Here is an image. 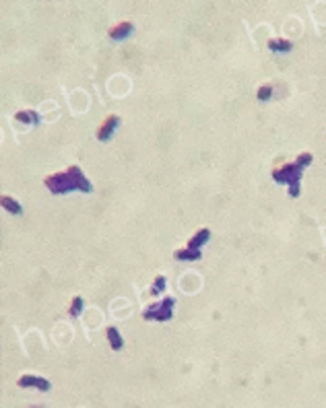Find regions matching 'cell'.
Returning <instances> with one entry per match:
<instances>
[{"label":"cell","mask_w":326,"mask_h":408,"mask_svg":"<svg viewBox=\"0 0 326 408\" xmlns=\"http://www.w3.org/2000/svg\"><path fill=\"white\" fill-rule=\"evenodd\" d=\"M43 186H46L54 196H62V194H69V192H83V194H91L93 192V186L91 181L85 177L83 169L77 167V165H71L67 171H58V173H52L43 179Z\"/></svg>","instance_id":"1"},{"label":"cell","mask_w":326,"mask_h":408,"mask_svg":"<svg viewBox=\"0 0 326 408\" xmlns=\"http://www.w3.org/2000/svg\"><path fill=\"white\" fill-rule=\"evenodd\" d=\"M314 161V155L312 153H299L297 159L293 163H285L281 165L279 169H275L271 173L275 184H287L289 186V196L297 198L299 196V181H301V173L308 165H312Z\"/></svg>","instance_id":"2"},{"label":"cell","mask_w":326,"mask_h":408,"mask_svg":"<svg viewBox=\"0 0 326 408\" xmlns=\"http://www.w3.org/2000/svg\"><path fill=\"white\" fill-rule=\"evenodd\" d=\"M173 307H176V299L173 297H163L157 303H151L147 309H143V320H153V322H169L173 317Z\"/></svg>","instance_id":"3"},{"label":"cell","mask_w":326,"mask_h":408,"mask_svg":"<svg viewBox=\"0 0 326 408\" xmlns=\"http://www.w3.org/2000/svg\"><path fill=\"white\" fill-rule=\"evenodd\" d=\"M17 385L19 388H37L39 392H50L52 390V383L48 379L39 377V375H21Z\"/></svg>","instance_id":"4"},{"label":"cell","mask_w":326,"mask_h":408,"mask_svg":"<svg viewBox=\"0 0 326 408\" xmlns=\"http://www.w3.org/2000/svg\"><path fill=\"white\" fill-rule=\"evenodd\" d=\"M120 124H122L120 116H107V118L103 120V124L99 126V130H97V139H99L101 143L110 141V139H112V134L120 128Z\"/></svg>","instance_id":"5"},{"label":"cell","mask_w":326,"mask_h":408,"mask_svg":"<svg viewBox=\"0 0 326 408\" xmlns=\"http://www.w3.org/2000/svg\"><path fill=\"white\" fill-rule=\"evenodd\" d=\"M133 31H135L133 23H130V21H122V23H118L116 27L110 29V37H112L114 41H122V39H126Z\"/></svg>","instance_id":"6"},{"label":"cell","mask_w":326,"mask_h":408,"mask_svg":"<svg viewBox=\"0 0 326 408\" xmlns=\"http://www.w3.org/2000/svg\"><path fill=\"white\" fill-rule=\"evenodd\" d=\"M15 122L27 124V126H37L41 122V118H39V113L33 111V109H21V111L15 113Z\"/></svg>","instance_id":"7"},{"label":"cell","mask_w":326,"mask_h":408,"mask_svg":"<svg viewBox=\"0 0 326 408\" xmlns=\"http://www.w3.org/2000/svg\"><path fill=\"white\" fill-rule=\"evenodd\" d=\"M173 258L180 260V262H197L203 258V254H201V249L186 247V249H176V252H173Z\"/></svg>","instance_id":"8"},{"label":"cell","mask_w":326,"mask_h":408,"mask_svg":"<svg viewBox=\"0 0 326 408\" xmlns=\"http://www.w3.org/2000/svg\"><path fill=\"white\" fill-rule=\"evenodd\" d=\"M209 239H211V231H209V229H201L197 235H192V237L188 239V247H190V249H201Z\"/></svg>","instance_id":"9"},{"label":"cell","mask_w":326,"mask_h":408,"mask_svg":"<svg viewBox=\"0 0 326 408\" xmlns=\"http://www.w3.org/2000/svg\"><path fill=\"white\" fill-rule=\"evenodd\" d=\"M105 336H107V340H110V347H112L114 351H120V349L124 347V338H122V334L118 332V328L110 326V328L105 330Z\"/></svg>","instance_id":"10"},{"label":"cell","mask_w":326,"mask_h":408,"mask_svg":"<svg viewBox=\"0 0 326 408\" xmlns=\"http://www.w3.org/2000/svg\"><path fill=\"white\" fill-rule=\"evenodd\" d=\"M269 50H273V52H281V54H287V52H291V48H293V43L289 41V39H269Z\"/></svg>","instance_id":"11"},{"label":"cell","mask_w":326,"mask_h":408,"mask_svg":"<svg viewBox=\"0 0 326 408\" xmlns=\"http://www.w3.org/2000/svg\"><path fill=\"white\" fill-rule=\"evenodd\" d=\"M0 204H3V209L9 211L11 215H23V207H21V204L11 196H3L0 198Z\"/></svg>","instance_id":"12"},{"label":"cell","mask_w":326,"mask_h":408,"mask_svg":"<svg viewBox=\"0 0 326 408\" xmlns=\"http://www.w3.org/2000/svg\"><path fill=\"white\" fill-rule=\"evenodd\" d=\"M165 285H167V279H165L163 275H157L155 281H153V285H151V289H149V295L157 297V295H161V293L165 291Z\"/></svg>","instance_id":"13"},{"label":"cell","mask_w":326,"mask_h":408,"mask_svg":"<svg viewBox=\"0 0 326 408\" xmlns=\"http://www.w3.org/2000/svg\"><path fill=\"white\" fill-rule=\"evenodd\" d=\"M83 305H85V301H83V297H73V301H71V309H69V313L73 315V317H79L81 315V311H83Z\"/></svg>","instance_id":"14"},{"label":"cell","mask_w":326,"mask_h":408,"mask_svg":"<svg viewBox=\"0 0 326 408\" xmlns=\"http://www.w3.org/2000/svg\"><path fill=\"white\" fill-rule=\"evenodd\" d=\"M271 95H273V87H271V85H263V87L258 89V95H256V97H258L260 101H269Z\"/></svg>","instance_id":"15"}]
</instances>
